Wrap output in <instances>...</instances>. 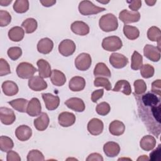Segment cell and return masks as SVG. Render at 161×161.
<instances>
[{
    "label": "cell",
    "mask_w": 161,
    "mask_h": 161,
    "mask_svg": "<svg viewBox=\"0 0 161 161\" xmlns=\"http://www.w3.org/2000/svg\"><path fill=\"white\" fill-rule=\"evenodd\" d=\"M143 54L145 57L152 62H158L160 59V50L152 45L147 44L144 47Z\"/></svg>",
    "instance_id": "cell-10"
},
{
    "label": "cell",
    "mask_w": 161,
    "mask_h": 161,
    "mask_svg": "<svg viewBox=\"0 0 161 161\" xmlns=\"http://www.w3.org/2000/svg\"><path fill=\"white\" fill-rule=\"evenodd\" d=\"M14 147L13 140L6 136H1L0 137V149L2 152H8Z\"/></svg>",
    "instance_id": "cell-36"
},
{
    "label": "cell",
    "mask_w": 161,
    "mask_h": 161,
    "mask_svg": "<svg viewBox=\"0 0 161 161\" xmlns=\"http://www.w3.org/2000/svg\"><path fill=\"white\" fill-rule=\"evenodd\" d=\"M79 13L84 16H89L92 14H97L106 10L104 8H101L94 5L90 1H82L79 4Z\"/></svg>",
    "instance_id": "cell-2"
},
{
    "label": "cell",
    "mask_w": 161,
    "mask_h": 161,
    "mask_svg": "<svg viewBox=\"0 0 161 161\" xmlns=\"http://www.w3.org/2000/svg\"><path fill=\"white\" fill-rule=\"evenodd\" d=\"M50 80L53 85L56 86H62L66 82V77L62 72L57 69H53L52 70Z\"/></svg>",
    "instance_id": "cell-26"
},
{
    "label": "cell",
    "mask_w": 161,
    "mask_h": 161,
    "mask_svg": "<svg viewBox=\"0 0 161 161\" xmlns=\"http://www.w3.org/2000/svg\"><path fill=\"white\" fill-rule=\"evenodd\" d=\"M94 85L96 87H103L107 91H110L111 89V84L106 77H97L95 78L94 80Z\"/></svg>",
    "instance_id": "cell-39"
},
{
    "label": "cell",
    "mask_w": 161,
    "mask_h": 161,
    "mask_svg": "<svg viewBox=\"0 0 161 161\" xmlns=\"http://www.w3.org/2000/svg\"><path fill=\"white\" fill-rule=\"evenodd\" d=\"M75 48L76 46L75 43L70 39H65L58 45V52L64 57L72 55L74 53Z\"/></svg>",
    "instance_id": "cell-6"
},
{
    "label": "cell",
    "mask_w": 161,
    "mask_h": 161,
    "mask_svg": "<svg viewBox=\"0 0 161 161\" xmlns=\"http://www.w3.org/2000/svg\"><path fill=\"white\" fill-rule=\"evenodd\" d=\"M149 158L147 157V155H142L140 156L138 159L137 160H148Z\"/></svg>",
    "instance_id": "cell-55"
},
{
    "label": "cell",
    "mask_w": 161,
    "mask_h": 161,
    "mask_svg": "<svg viewBox=\"0 0 161 161\" xmlns=\"http://www.w3.org/2000/svg\"><path fill=\"white\" fill-rule=\"evenodd\" d=\"M13 9L18 13H24L29 9V1L28 0H16L13 4Z\"/></svg>",
    "instance_id": "cell-38"
},
{
    "label": "cell",
    "mask_w": 161,
    "mask_h": 161,
    "mask_svg": "<svg viewBox=\"0 0 161 161\" xmlns=\"http://www.w3.org/2000/svg\"><path fill=\"white\" fill-rule=\"evenodd\" d=\"M58 123L62 127H69L75 122V116L72 113L65 111L61 113L58 117Z\"/></svg>",
    "instance_id": "cell-15"
},
{
    "label": "cell",
    "mask_w": 161,
    "mask_h": 161,
    "mask_svg": "<svg viewBox=\"0 0 161 161\" xmlns=\"http://www.w3.org/2000/svg\"><path fill=\"white\" fill-rule=\"evenodd\" d=\"M94 75L95 76H105L106 77H111V71L107 65L103 62L97 63L94 69Z\"/></svg>",
    "instance_id": "cell-34"
},
{
    "label": "cell",
    "mask_w": 161,
    "mask_h": 161,
    "mask_svg": "<svg viewBox=\"0 0 161 161\" xmlns=\"http://www.w3.org/2000/svg\"><path fill=\"white\" fill-rule=\"evenodd\" d=\"M50 119L48 114L46 113H41L37 118L34 119V126L35 128L40 131L45 130L48 125Z\"/></svg>",
    "instance_id": "cell-20"
},
{
    "label": "cell",
    "mask_w": 161,
    "mask_h": 161,
    "mask_svg": "<svg viewBox=\"0 0 161 161\" xmlns=\"http://www.w3.org/2000/svg\"><path fill=\"white\" fill-rule=\"evenodd\" d=\"M15 135L19 140L22 142L26 141L31 136L32 130L31 128L27 125H20L16 129Z\"/></svg>",
    "instance_id": "cell-18"
},
{
    "label": "cell",
    "mask_w": 161,
    "mask_h": 161,
    "mask_svg": "<svg viewBox=\"0 0 161 161\" xmlns=\"http://www.w3.org/2000/svg\"><path fill=\"white\" fill-rule=\"evenodd\" d=\"M103 151L108 157H114L117 156L120 151V147L118 143L114 142H108L103 146Z\"/></svg>",
    "instance_id": "cell-22"
},
{
    "label": "cell",
    "mask_w": 161,
    "mask_h": 161,
    "mask_svg": "<svg viewBox=\"0 0 161 161\" xmlns=\"http://www.w3.org/2000/svg\"><path fill=\"white\" fill-rule=\"evenodd\" d=\"M114 92H121L125 95H130L131 93V87L130 82L126 80H119L113 89Z\"/></svg>",
    "instance_id": "cell-28"
},
{
    "label": "cell",
    "mask_w": 161,
    "mask_h": 161,
    "mask_svg": "<svg viewBox=\"0 0 161 161\" xmlns=\"http://www.w3.org/2000/svg\"><path fill=\"white\" fill-rule=\"evenodd\" d=\"M141 100V104L145 106H153L160 104V98H158L155 94L150 92L143 94Z\"/></svg>",
    "instance_id": "cell-29"
},
{
    "label": "cell",
    "mask_w": 161,
    "mask_h": 161,
    "mask_svg": "<svg viewBox=\"0 0 161 161\" xmlns=\"http://www.w3.org/2000/svg\"><path fill=\"white\" fill-rule=\"evenodd\" d=\"M65 104L69 109L76 112H82L85 109V104L83 100L79 97H71L65 102Z\"/></svg>",
    "instance_id": "cell-17"
},
{
    "label": "cell",
    "mask_w": 161,
    "mask_h": 161,
    "mask_svg": "<svg viewBox=\"0 0 161 161\" xmlns=\"http://www.w3.org/2000/svg\"><path fill=\"white\" fill-rule=\"evenodd\" d=\"M45 160L43 153L38 150H31L27 155L28 161H43Z\"/></svg>",
    "instance_id": "cell-42"
},
{
    "label": "cell",
    "mask_w": 161,
    "mask_h": 161,
    "mask_svg": "<svg viewBox=\"0 0 161 161\" xmlns=\"http://www.w3.org/2000/svg\"><path fill=\"white\" fill-rule=\"evenodd\" d=\"M86 86L85 79L80 76H75L70 79L69 83V89L74 92L82 91Z\"/></svg>",
    "instance_id": "cell-21"
},
{
    "label": "cell",
    "mask_w": 161,
    "mask_h": 161,
    "mask_svg": "<svg viewBox=\"0 0 161 161\" xmlns=\"http://www.w3.org/2000/svg\"><path fill=\"white\" fill-rule=\"evenodd\" d=\"M123 33L125 36L131 40L138 38L140 35L139 30L136 27L131 25H125L123 26Z\"/></svg>",
    "instance_id": "cell-33"
},
{
    "label": "cell",
    "mask_w": 161,
    "mask_h": 161,
    "mask_svg": "<svg viewBox=\"0 0 161 161\" xmlns=\"http://www.w3.org/2000/svg\"><path fill=\"white\" fill-rule=\"evenodd\" d=\"M6 160L7 161H20L21 158L17 152L11 150L8 152Z\"/></svg>",
    "instance_id": "cell-49"
},
{
    "label": "cell",
    "mask_w": 161,
    "mask_h": 161,
    "mask_svg": "<svg viewBox=\"0 0 161 161\" xmlns=\"http://www.w3.org/2000/svg\"><path fill=\"white\" fill-rule=\"evenodd\" d=\"M75 67L81 71H85L89 69L92 63L91 55L87 53H80L75 59Z\"/></svg>",
    "instance_id": "cell-5"
},
{
    "label": "cell",
    "mask_w": 161,
    "mask_h": 161,
    "mask_svg": "<svg viewBox=\"0 0 161 161\" xmlns=\"http://www.w3.org/2000/svg\"><path fill=\"white\" fill-rule=\"evenodd\" d=\"M160 85V79H157L152 83V91L159 96H161Z\"/></svg>",
    "instance_id": "cell-48"
},
{
    "label": "cell",
    "mask_w": 161,
    "mask_h": 161,
    "mask_svg": "<svg viewBox=\"0 0 161 161\" xmlns=\"http://www.w3.org/2000/svg\"><path fill=\"white\" fill-rule=\"evenodd\" d=\"M45 107L48 110L56 109L60 104V98L58 96H54L50 93H43L42 94Z\"/></svg>",
    "instance_id": "cell-9"
},
{
    "label": "cell",
    "mask_w": 161,
    "mask_h": 161,
    "mask_svg": "<svg viewBox=\"0 0 161 161\" xmlns=\"http://www.w3.org/2000/svg\"><path fill=\"white\" fill-rule=\"evenodd\" d=\"M147 37L152 42H157L158 46L157 47L160 50V40H161V32L159 28L153 26L147 31Z\"/></svg>",
    "instance_id": "cell-31"
},
{
    "label": "cell",
    "mask_w": 161,
    "mask_h": 161,
    "mask_svg": "<svg viewBox=\"0 0 161 161\" xmlns=\"http://www.w3.org/2000/svg\"><path fill=\"white\" fill-rule=\"evenodd\" d=\"M104 94V90L103 89H97L92 92L91 94V100L93 103H96L97 100L100 98H101Z\"/></svg>",
    "instance_id": "cell-51"
},
{
    "label": "cell",
    "mask_w": 161,
    "mask_h": 161,
    "mask_svg": "<svg viewBox=\"0 0 161 161\" xmlns=\"http://www.w3.org/2000/svg\"><path fill=\"white\" fill-rule=\"evenodd\" d=\"M38 70L30 63L21 62L16 68V74L21 79H30Z\"/></svg>",
    "instance_id": "cell-3"
},
{
    "label": "cell",
    "mask_w": 161,
    "mask_h": 161,
    "mask_svg": "<svg viewBox=\"0 0 161 161\" xmlns=\"http://www.w3.org/2000/svg\"><path fill=\"white\" fill-rule=\"evenodd\" d=\"M145 3H147L148 4V6H153L154 4L157 2V1H146L145 0Z\"/></svg>",
    "instance_id": "cell-56"
},
{
    "label": "cell",
    "mask_w": 161,
    "mask_h": 161,
    "mask_svg": "<svg viewBox=\"0 0 161 161\" xmlns=\"http://www.w3.org/2000/svg\"><path fill=\"white\" fill-rule=\"evenodd\" d=\"M11 2H12V0H0V4L2 6H7Z\"/></svg>",
    "instance_id": "cell-54"
},
{
    "label": "cell",
    "mask_w": 161,
    "mask_h": 161,
    "mask_svg": "<svg viewBox=\"0 0 161 161\" xmlns=\"http://www.w3.org/2000/svg\"><path fill=\"white\" fill-rule=\"evenodd\" d=\"M40 2L43 6L45 7H50L56 3V1L54 0H41Z\"/></svg>",
    "instance_id": "cell-53"
},
{
    "label": "cell",
    "mask_w": 161,
    "mask_h": 161,
    "mask_svg": "<svg viewBox=\"0 0 161 161\" xmlns=\"http://www.w3.org/2000/svg\"><path fill=\"white\" fill-rule=\"evenodd\" d=\"M11 21V16L9 12L4 10H0V26L4 27L8 26Z\"/></svg>",
    "instance_id": "cell-45"
},
{
    "label": "cell",
    "mask_w": 161,
    "mask_h": 161,
    "mask_svg": "<svg viewBox=\"0 0 161 161\" xmlns=\"http://www.w3.org/2000/svg\"><path fill=\"white\" fill-rule=\"evenodd\" d=\"M127 3L129 4L128 7L132 11H137L142 6V1L140 0L127 1Z\"/></svg>",
    "instance_id": "cell-47"
},
{
    "label": "cell",
    "mask_w": 161,
    "mask_h": 161,
    "mask_svg": "<svg viewBox=\"0 0 161 161\" xmlns=\"http://www.w3.org/2000/svg\"><path fill=\"white\" fill-rule=\"evenodd\" d=\"M104 128L103 122L98 118L91 119L87 124V130L92 135L97 136L100 135Z\"/></svg>",
    "instance_id": "cell-13"
},
{
    "label": "cell",
    "mask_w": 161,
    "mask_h": 161,
    "mask_svg": "<svg viewBox=\"0 0 161 161\" xmlns=\"http://www.w3.org/2000/svg\"><path fill=\"white\" fill-rule=\"evenodd\" d=\"M2 90L3 93L8 96H13L18 92L17 84L11 80H6L2 84Z\"/></svg>",
    "instance_id": "cell-24"
},
{
    "label": "cell",
    "mask_w": 161,
    "mask_h": 161,
    "mask_svg": "<svg viewBox=\"0 0 161 161\" xmlns=\"http://www.w3.org/2000/svg\"><path fill=\"white\" fill-rule=\"evenodd\" d=\"M86 160L87 161H95V160L103 161V158L102 155L98 153H92L89 155V156L86 158Z\"/></svg>",
    "instance_id": "cell-52"
},
{
    "label": "cell",
    "mask_w": 161,
    "mask_h": 161,
    "mask_svg": "<svg viewBox=\"0 0 161 161\" xmlns=\"http://www.w3.org/2000/svg\"><path fill=\"white\" fill-rule=\"evenodd\" d=\"M29 87L35 91H41L47 87V83L40 76H33L28 80Z\"/></svg>",
    "instance_id": "cell-12"
},
{
    "label": "cell",
    "mask_w": 161,
    "mask_h": 161,
    "mask_svg": "<svg viewBox=\"0 0 161 161\" xmlns=\"http://www.w3.org/2000/svg\"><path fill=\"white\" fill-rule=\"evenodd\" d=\"M160 145H158V147L153 150L150 153V160L152 161H157L160 160Z\"/></svg>",
    "instance_id": "cell-50"
},
{
    "label": "cell",
    "mask_w": 161,
    "mask_h": 161,
    "mask_svg": "<svg viewBox=\"0 0 161 161\" xmlns=\"http://www.w3.org/2000/svg\"><path fill=\"white\" fill-rule=\"evenodd\" d=\"M119 19L125 25L136 23L140 20V14L138 11H130L127 9H123L119 14Z\"/></svg>",
    "instance_id": "cell-7"
},
{
    "label": "cell",
    "mask_w": 161,
    "mask_h": 161,
    "mask_svg": "<svg viewBox=\"0 0 161 161\" xmlns=\"http://www.w3.org/2000/svg\"><path fill=\"white\" fill-rule=\"evenodd\" d=\"M22 27L24 28L25 31L26 33H32L37 28V21L35 19L29 18L26 19L21 23Z\"/></svg>",
    "instance_id": "cell-35"
},
{
    "label": "cell",
    "mask_w": 161,
    "mask_h": 161,
    "mask_svg": "<svg viewBox=\"0 0 161 161\" xmlns=\"http://www.w3.org/2000/svg\"><path fill=\"white\" fill-rule=\"evenodd\" d=\"M11 73V69L8 62L1 58H0V75L4 76Z\"/></svg>",
    "instance_id": "cell-46"
},
{
    "label": "cell",
    "mask_w": 161,
    "mask_h": 161,
    "mask_svg": "<svg viewBox=\"0 0 161 161\" xmlns=\"http://www.w3.org/2000/svg\"><path fill=\"white\" fill-rule=\"evenodd\" d=\"M154 72H155V70L153 67L148 64L143 65L140 68L141 75L145 79L152 77L153 75Z\"/></svg>",
    "instance_id": "cell-40"
},
{
    "label": "cell",
    "mask_w": 161,
    "mask_h": 161,
    "mask_svg": "<svg viewBox=\"0 0 161 161\" xmlns=\"http://www.w3.org/2000/svg\"><path fill=\"white\" fill-rule=\"evenodd\" d=\"M111 110L109 104L106 102H101L99 103L96 108L97 113L101 116H106Z\"/></svg>",
    "instance_id": "cell-44"
},
{
    "label": "cell",
    "mask_w": 161,
    "mask_h": 161,
    "mask_svg": "<svg viewBox=\"0 0 161 161\" xmlns=\"http://www.w3.org/2000/svg\"><path fill=\"white\" fill-rule=\"evenodd\" d=\"M0 119L3 124L9 125L14 122L16 116L14 111L11 109L6 107H1Z\"/></svg>",
    "instance_id": "cell-11"
},
{
    "label": "cell",
    "mask_w": 161,
    "mask_h": 161,
    "mask_svg": "<svg viewBox=\"0 0 161 161\" xmlns=\"http://www.w3.org/2000/svg\"><path fill=\"white\" fill-rule=\"evenodd\" d=\"M143 65V57L141 54H140L138 52L134 51L132 56H131V68L133 70H137L140 69L142 66Z\"/></svg>",
    "instance_id": "cell-37"
},
{
    "label": "cell",
    "mask_w": 161,
    "mask_h": 161,
    "mask_svg": "<svg viewBox=\"0 0 161 161\" xmlns=\"http://www.w3.org/2000/svg\"><path fill=\"white\" fill-rule=\"evenodd\" d=\"M135 88V94L136 95H140L145 92L147 90V84L142 79H137L133 84Z\"/></svg>",
    "instance_id": "cell-41"
},
{
    "label": "cell",
    "mask_w": 161,
    "mask_h": 161,
    "mask_svg": "<svg viewBox=\"0 0 161 161\" xmlns=\"http://www.w3.org/2000/svg\"><path fill=\"white\" fill-rule=\"evenodd\" d=\"M123 46V43L119 37L110 36L104 38L102 42V47L106 51L114 52L119 50Z\"/></svg>",
    "instance_id": "cell-4"
},
{
    "label": "cell",
    "mask_w": 161,
    "mask_h": 161,
    "mask_svg": "<svg viewBox=\"0 0 161 161\" xmlns=\"http://www.w3.org/2000/svg\"><path fill=\"white\" fill-rule=\"evenodd\" d=\"M8 57L12 60H16L18 59L22 55V50L20 47H13L8 48L7 51Z\"/></svg>",
    "instance_id": "cell-43"
},
{
    "label": "cell",
    "mask_w": 161,
    "mask_h": 161,
    "mask_svg": "<svg viewBox=\"0 0 161 161\" xmlns=\"http://www.w3.org/2000/svg\"><path fill=\"white\" fill-rule=\"evenodd\" d=\"M8 104H10V106H11L15 110L21 113H25L26 112L28 103V100L26 99L18 98L9 101Z\"/></svg>",
    "instance_id": "cell-32"
},
{
    "label": "cell",
    "mask_w": 161,
    "mask_h": 161,
    "mask_svg": "<svg viewBox=\"0 0 161 161\" xmlns=\"http://www.w3.org/2000/svg\"><path fill=\"white\" fill-rule=\"evenodd\" d=\"M71 30L76 35L84 36L89 33V26L82 21H75L73 22L70 26Z\"/></svg>",
    "instance_id": "cell-16"
},
{
    "label": "cell",
    "mask_w": 161,
    "mask_h": 161,
    "mask_svg": "<svg viewBox=\"0 0 161 161\" xmlns=\"http://www.w3.org/2000/svg\"><path fill=\"white\" fill-rule=\"evenodd\" d=\"M110 64L116 69H122L128 63V59L123 54L113 53L109 58Z\"/></svg>",
    "instance_id": "cell-8"
},
{
    "label": "cell",
    "mask_w": 161,
    "mask_h": 161,
    "mask_svg": "<svg viewBox=\"0 0 161 161\" xmlns=\"http://www.w3.org/2000/svg\"><path fill=\"white\" fill-rule=\"evenodd\" d=\"M156 145V140L154 136L147 135L144 136L140 142V147L145 151H150L153 150Z\"/></svg>",
    "instance_id": "cell-25"
},
{
    "label": "cell",
    "mask_w": 161,
    "mask_h": 161,
    "mask_svg": "<svg viewBox=\"0 0 161 161\" xmlns=\"http://www.w3.org/2000/svg\"><path fill=\"white\" fill-rule=\"evenodd\" d=\"M42 106L40 101L36 97H33L29 102L26 108V112L30 116L34 117L41 114Z\"/></svg>",
    "instance_id": "cell-14"
},
{
    "label": "cell",
    "mask_w": 161,
    "mask_h": 161,
    "mask_svg": "<svg viewBox=\"0 0 161 161\" xmlns=\"http://www.w3.org/2000/svg\"><path fill=\"white\" fill-rule=\"evenodd\" d=\"M8 37L13 42H19L24 38L25 31L20 26H14L8 31Z\"/></svg>",
    "instance_id": "cell-30"
},
{
    "label": "cell",
    "mask_w": 161,
    "mask_h": 161,
    "mask_svg": "<svg viewBox=\"0 0 161 161\" xmlns=\"http://www.w3.org/2000/svg\"><path fill=\"white\" fill-rule=\"evenodd\" d=\"M99 28L105 32L116 30L118 27L117 18L112 13H108L101 17L99 21Z\"/></svg>",
    "instance_id": "cell-1"
},
{
    "label": "cell",
    "mask_w": 161,
    "mask_h": 161,
    "mask_svg": "<svg viewBox=\"0 0 161 161\" xmlns=\"http://www.w3.org/2000/svg\"><path fill=\"white\" fill-rule=\"evenodd\" d=\"M53 48V41L48 38H43L39 40L37 44V50L43 54L49 53Z\"/></svg>",
    "instance_id": "cell-23"
},
{
    "label": "cell",
    "mask_w": 161,
    "mask_h": 161,
    "mask_svg": "<svg viewBox=\"0 0 161 161\" xmlns=\"http://www.w3.org/2000/svg\"><path fill=\"white\" fill-rule=\"evenodd\" d=\"M38 67L39 76L42 78H48L51 76L52 70L50 64L44 59H39L36 62Z\"/></svg>",
    "instance_id": "cell-19"
},
{
    "label": "cell",
    "mask_w": 161,
    "mask_h": 161,
    "mask_svg": "<svg viewBox=\"0 0 161 161\" xmlns=\"http://www.w3.org/2000/svg\"><path fill=\"white\" fill-rule=\"evenodd\" d=\"M125 130V126L121 121L114 120L109 124V131L113 135L120 136L124 133Z\"/></svg>",
    "instance_id": "cell-27"
}]
</instances>
